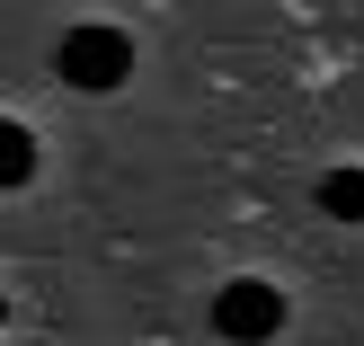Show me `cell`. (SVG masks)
I'll use <instances>...</instances> for the list:
<instances>
[{"mask_svg":"<svg viewBox=\"0 0 364 346\" xmlns=\"http://www.w3.org/2000/svg\"><path fill=\"white\" fill-rule=\"evenodd\" d=\"M53 71H63L71 89H116L124 71H134V45H124L116 27H71L63 53H53Z\"/></svg>","mask_w":364,"mask_h":346,"instance_id":"6da1fadb","label":"cell"},{"mask_svg":"<svg viewBox=\"0 0 364 346\" xmlns=\"http://www.w3.org/2000/svg\"><path fill=\"white\" fill-rule=\"evenodd\" d=\"M213 329H223L231 346H267V337L284 329V293H276V284H258V276L223 284V293H213Z\"/></svg>","mask_w":364,"mask_h":346,"instance_id":"7a4b0ae2","label":"cell"},{"mask_svg":"<svg viewBox=\"0 0 364 346\" xmlns=\"http://www.w3.org/2000/svg\"><path fill=\"white\" fill-rule=\"evenodd\" d=\"M320 213L364 222V169H329V178H320Z\"/></svg>","mask_w":364,"mask_h":346,"instance_id":"3957f363","label":"cell"},{"mask_svg":"<svg viewBox=\"0 0 364 346\" xmlns=\"http://www.w3.org/2000/svg\"><path fill=\"white\" fill-rule=\"evenodd\" d=\"M36 178V142H27V124H0V187H27Z\"/></svg>","mask_w":364,"mask_h":346,"instance_id":"277c9868","label":"cell"}]
</instances>
